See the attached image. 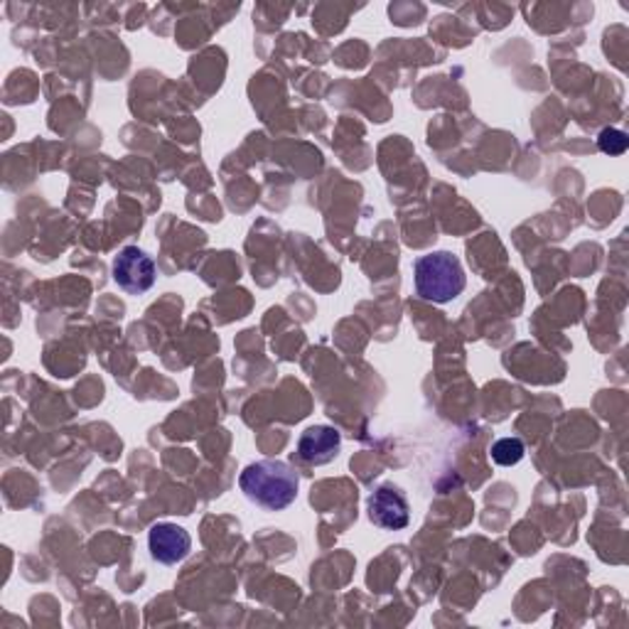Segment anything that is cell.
<instances>
[{
	"mask_svg": "<svg viewBox=\"0 0 629 629\" xmlns=\"http://www.w3.org/2000/svg\"><path fill=\"white\" fill-rule=\"evenodd\" d=\"M148 548L151 556L163 566H175L183 564L193 550V536H189L183 526L163 522L155 524L148 532Z\"/></svg>",
	"mask_w": 629,
	"mask_h": 629,
	"instance_id": "obj_5",
	"label": "cell"
},
{
	"mask_svg": "<svg viewBox=\"0 0 629 629\" xmlns=\"http://www.w3.org/2000/svg\"><path fill=\"white\" fill-rule=\"evenodd\" d=\"M524 453L526 451L519 437H502V441L492 445V460L502 467H512L516 463H522Z\"/></svg>",
	"mask_w": 629,
	"mask_h": 629,
	"instance_id": "obj_7",
	"label": "cell"
},
{
	"mask_svg": "<svg viewBox=\"0 0 629 629\" xmlns=\"http://www.w3.org/2000/svg\"><path fill=\"white\" fill-rule=\"evenodd\" d=\"M239 487L246 499L268 512H283L298 499L300 477L283 460H258L244 467Z\"/></svg>",
	"mask_w": 629,
	"mask_h": 629,
	"instance_id": "obj_1",
	"label": "cell"
},
{
	"mask_svg": "<svg viewBox=\"0 0 629 629\" xmlns=\"http://www.w3.org/2000/svg\"><path fill=\"white\" fill-rule=\"evenodd\" d=\"M598 145H600L602 153H608V155H622V153L627 151V136H625L622 131H617V128H605V131L600 133Z\"/></svg>",
	"mask_w": 629,
	"mask_h": 629,
	"instance_id": "obj_8",
	"label": "cell"
},
{
	"mask_svg": "<svg viewBox=\"0 0 629 629\" xmlns=\"http://www.w3.org/2000/svg\"><path fill=\"white\" fill-rule=\"evenodd\" d=\"M367 509L372 524L384 532H401L411 522L409 502L403 497V492L393 485H381L379 489H374Z\"/></svg>",
	"mask_w": 629,
	"mask_h": 629,
	"instance_id": "obj_4",
	"label": "cell"
},
{
	"mask_svg": "<svg viewBox=\"0 0 629 629\" xmlns=\"http://www.w3.org/2000/svg\"><path fill=\"white\" fill-rule=\"evenodd\" d=\"M413 283H415V293H419L423 300L445 306V302H451L463 293L467 278L463 271V264H460V258L455 254L431 251L415 258Z\"/></svg>",
	"mask_w": 629,
	"mask_h": 629,
	"instance_id": "obj_2",
	"label": "cell"
},
{
	"mask_svg": "<svg viewBox=\"0 0 629 629\" xmlns=\"http://www.w3.org/2000/svg\"><path fill=\"white\" fill-rule=\"evenodd\" d=\"M342 451V435L332 425H310L298 441V457L308 465H330Z\"/></svg>",
	"mask_w": 629,
	"mask_h": 629,
	"instance_id": "obj_6",
	"label": "cell"
},
{
	"mask_svg": "<svg viewBox=\"0 0 629 629\" xmlns=\"http://www.w3.org/2000/svg\"><path fill=\"white\" fill-rule=\"evenodd\" d=\"M114 280L128 296H141L155 283V261L138 246H126L114 261Z\"/></svg>",
	"mask_w": 629,
	"mask_h": 629,
	"instance_id": "obj_3",
	"label": "cell"
}]
</instances>
